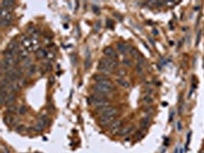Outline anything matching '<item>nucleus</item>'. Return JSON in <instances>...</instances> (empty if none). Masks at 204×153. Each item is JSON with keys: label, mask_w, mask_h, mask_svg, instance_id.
<instances>
[{"label": "nucleus", "mask_w": 204, "mask_h": 153, "mask_svg": "<svg viewBox=\"0 0 204 153\" xmlns=\"http://www.w3.org/2000/svg\"><path fill=\"white\" fill-rule=\"evenodd\" d=\"M93 91H94V93L97 95H106V94H109V93L112 91V88H109V87H106V86H102V85L96 84L95 86L93 87Z\"/></svg>", "instance_id": "nucleus-1"}, {"label": "nucleus", "mask_w": 204, "mask_h": 153, "mask_svg": "<svg viewBox=\"0 0 204 153\" xmlns=\"http://www.w3.org/2000/svg\"><path fill=\"white\" fill-rule=\"evenodd\" d=\"M93 79L95 80V82L99 85H102V86H106V87H109V88H112V84L111 82L109 81L108 78H106L105 76H101V75H96L93 76Z\"/></svg>", "instance_id": "nucleus-2"}, {"label": "nucleus", "mask_w": 204, "mask_h": 153, "mask_svg": "<svg viewBox=\"0 0 204 153\" xmlns=\"http://www.w3.org/2000/svg\"><path fill=\"white\" fill-rule=\"evenodd\" d=\"M0 16H1V20H9L11 21V13L10 11L7 9V8L1 6V14H0Z\"/></svg>", "instance_id": "nucleus-3"}, {"label": "nucleus", "mask_w": 204, "mask_h": 153, "mask_svg": "<svg viewBox=\"0 0 204 153\" xmlns=\"http://www.w3.org/2000/svg\"><path fill=\"white\" fill-rule=\"evenodd\" d=\"M110 129H111V133L115 134L118 133V131L121 130V121H114L110 124Z\"/></svg>", "instance_id": "nucleus-4"}, {"label": "nucleus", "mask_w": 204, "mask_h": 153, "mask_svg": "<svg viewBox=\"0 0 204 153\" xmlns=\"http://www.w3.org/2000/svg\"><path fill=\"white\" fill-rule=\"evenodd\" d=\"M112 122H113L112 118H109V117H107V116H105V115H101L100 120H99V124H100L101 126H103V127L109 126Z\"/></svg>", "instance_id": "nucleus-5"}, {"label": "nucleus", "mask_w": 204, "mask_h": 153, "mask_svg": "<svg viewBox=\"0 0 204 153\" xmlns=\"http://www.w3.org/2000/svg\"><path fill=\"white\" fill-rule=\"evenodd\" d=\"M22 47H20L19 46V44L16 43V42H10L9 44L7 45V48L6 49H8V50H10V51H12V52H14V53H16L18 52L19 53V51H20V49H21Z\"/></svg>", "instance_id": "nucleus-6"}, {"label": "nucleus", "mask_w": 204, "mask_h": 153, "mask_svg": "<svg viewBox=\"0 0 204 153\" xmlns=\"http://www.w3.org/2000/svg\"><path fill=\"white\" fill-rule=\"evenodd\" d=\"M4 121L7 125H9V126H14L15 124H18V121L19 120H16V118L14 116H12L11 114H8L4 117Z\"/></svg>", "instance_id": "nucleus-7"}, {"label": "nucleus", "mask_w": 204, "mask_h": 153, "mask_svg": "<svg viewBox=\"0 0 204 153\" xmlns=\"http://www.w3.org/2000/svg\"><path fill=\"white\" fill-rule=\"evenodd\" d=\"M104 54L106 55V57H111V58H116L117 57V55H116V53L114 52V50L111 48V47H106L105 49H104Z\"/></svg>", "instance_id": "nucleus-8"}, {"label": "nucleus", "mask_w": 204, "mask_h": 153, "mask_svg": "<svg viewBox=\"0 0 204 153\" xmlns=\"http://www.w3.org/2000/svg\"><path fill=\"white\" fill-rule=\"evenodd\" d=\"M14 100H15V97L13 94H8V96L6 97V100H5V105H7V106L12 105Z\"/></svg>", "instance_id": "nucleus-9"}, {"label": "nucleus", "mask_w": 204, "mask_h": 153, "mask_svg": "<svg viewBox=\"0 0 204 153\" xmlns=\"http://www.w3.org/2000/svg\"><path fill=\"white\" fill-rule=\"evenodd\" d=\"M36 55H37L38 58H44V57L47 56V52L45 51V49H41L40 48L39 50L36 51Z\"/></svg>", "instance_id": "nucleus-10"}, {"label": "nucleus", "mask_w": 204, "mask_h": 153, "mask_svg": "<svg viewBox=\"0 0 204 153\" xmlns=\"http://www.w3.org/2000/svg\"><path fill=\"white\" fill-rule=\"evenodd\" d=\"M97 70L98 71H100V72H102V73H104V74H110V72H111V70L109 69V67H107V66H105V65H103V64H100L98 67H97Z\"/></svg>", "instance_id": "nucleus-11"}, {"label": "nucleus", "mask_w": 204, "mask_h": 153, "mask_svg": "<svg viewBox=\"0 0 204 153\" xmlns=\"http://www.w3.org/2000/svg\"><path fill=\"white\" fill-rule=\"evenodd\" d=\"M130 131H131V127H125V128H123V129L121 128V130L118 131L117 134L120 136H126L127 134H129Z\"/></svg>", "instance_id": "nucleus-12"}, {"label": "nucleus", "mask_w": 204, "mask_h": 153, "mask_svg": "<svg viewBox=\"0 0 204 153\" xmlns=\"http://www.w3.org/2000/svg\"><path fill=\"white\" fill-rule=\"evenodd\" d=\"M38 123H40L41 125H43L44 127L46 126V125H48V117H47V115H45V114H42L40 117H39V122Z\"/></svg>", "instance_id": "nucleus-13"}, {"label": "nucleus", "mask_w": 204, "mask_h": 153, "mask_svg": "<svg viewBox=\"0 0 204 153\" xmlns=\"http://www.w3.org/2000/svg\"><path fill=\"white\" fill-rule=\"evenodd\" d=\"M3 55H4V58H14L15 53H14V52H12V51H10V50L6 49V50H4Z\"/></svg>", "instance_id": "nucleus-14"}, {"label": "nucleus", "mask_w": 204, "mask_h": 153, "mask_svg": "<svg viewBox=\"0 0 204 153\" xmlns=\"http://www.w3.org/2000/svg\"><path fill=\"white\" fill-rule=\"evenodd\" d=\"M117 81V83L121 85V86H123V88H129L130 87V84H129V82H127L126 80H124V79H117L116 80Z\"/></svg>", "instance_id": "nucleus-15"}, {"label": "nucleus", "mask_w": 204, "mask_h": 153, "mask_svg": "<svg viewBox=\"0 0 204 153\" xmlns=\"http://www.w3.org/2000/svg\"><path fill=\"white\" fill-rule=\"evenodd\" d=\"M18 107H16L14 104H12V105H9V106H7V112L8 113H13V112H16L18 111Z\"/></svg>", "instance_id": "nucleus-16"}, {"label": "nucleus", "mask_w": 204, "mask_h": 153, "mask_svg": "<svg viewBox=\"0 0 204 153\" xmlns=\"http://www.w3.org/2000/svg\"><path fill=\"white\" fill-rule=\"evenodd\" d=\"M143 101L145 102V103H147V104H151L152 102H153V99H152V97L150 96V95H145L143 97Z\"/></svg>", "instance_id": "nucleus-17"}, {"label": "nucleus", "mask_w": 204, "mask_h": 153, "mask_svg": "<svg viewBox=\"0 0 204 153\" xmlns=\"http://www.w3.org/2000/svg\"><path fill=\"white\" fill-rule=\"evenodd\" d=\"M149 125V117L148 118H143V120L141 121V127L142 129H146V128L148 127Z\"/></svg>", "instance_id": "nucleus-18"}, {"label": "nucleus", "mask_w": 204, "mask_h": 153, "mask_svg": "<svg viewBox=\"0 0 204 153\" xmlns=\"http://www.w3.org/2000/svg\"><path fill=\"white\" fill-rule=\"evenodd\" d=\"M117 49L122 53H126L127 52V47L124 44H122V43H117Z\"/></svg>", "instance_id": "nucleus-19"}, {"label": "nucleus", "mask_w": 204, "mask_h": 153, "mask_svg": "<svg viewBox=\"0 0 204 153\" xmlns=\"http://www.w3.org/2000/svg\"><path fill=\"white\" fill-rule=\"evenodd\" d=\"M13 4H14L13 1H2V2H1V6L7 8V9H8V7H11Z\"/></svg>", "instance_id": "nucleus-20"}, {"label": "nucleus", "mask_w": 204, "mask_h": 153, "mask_svg": "<svg viewBox=\"0 0 204 153\" xmlns=\"http://www.w3.org/2000/svg\"><path fill=\"white\" fill-rule=\"evenodd\" d=\"M10 23H11V21H9V20H1V22H0V26H1L2 28H4V27L9 26Z\"/></svg>", "instance_id": "nucleus-21"}, {"label": "nucleus", "mask_w": 204, "mask_h": 153, "mask_svg": "<svg viewBox=\"0 0 204 153\" xmlns=\"http://www.w3.org/2000/svg\"><path fill=\"white\" fill-rule=\"evenodd\" d=\"M32 66V60L28 57L27 59L24 60V67H31Z\"/></svg>", "instance_id": "nucleus-22"}, {"label": "nucleus", "mask_w": 204, "mask_h": 153, "mask_svg": "<svg viewBox=\"0 0 204 153\" xmlns=\"http://www.w3.org/2000/svg\"><path fill=\"white\" fill-rule=\"evenodd\" d=\"M43 129H44V126H43V125H41L40 123H38L35 127H34V130H35L36 132H41Z\"/></svg>", "instance_id": "nucleus-23"}, {"label": "nucleus", "mask_w": 204, "mask_h": 153, "mask_svg": "<svg viewBox=\"0 0 204 153\" xmlns=\"http://www.w3.org/2000/svg\"><path fill=\"white\" fill-rule=\"evenodd\" d=\"M18 112H19L20 114H25L26 112H27V107H26L25 105L20 106V107H19V109H18Z\"/></svg>", "instance_id": "nucleus-24"}, {"label": "nucleus", "mask_w": 204, "mask_h": 153, "mask_svg": "<svg viewBox=\"0 0 204 153\" xmlns=\"http://www.w3.org/2000/svg\"><path fill=\"white\" fill-rule=\"evenodd\" d=\"M123 63H124L125 65H127V66H131V65H132L131 60H129V59H127V58H125L124 60H123Z\"/></svg>", "instance_id": "nucleus-25"}, {"label": "nucleus", "mask_w": 204, "mask_h": 153, "mask_svg": "<svg viewBox=\"0 0 204 153\" xmlns=\"http://www.w3.org/2000/svg\"><path fill=\"white\" fill-rule=\"evenodd\" d=\"M49 60H52V59H54L55 58V56H54V53H52V52H48L47 53V56H46Z\"/></svg>", "instance_id": "nucleus-26"}, {"label": "nucleus", "mask_w": 204, "mask_h": 153, "mask_svg": "<svg viewBox=\"0 0 204 153\" xmlns=\"http://www.w3.org/2000/svg\"><path fill=\"white\" fill-rule=\"evenodd\" d=\"M34 73H35V66H31L30 69H29V72H28V76H31Z\"/></svg>", "instance_id": "nucleus-27"}, {"label": "nucleus", "mask_w": 204, "mask_h": 153, "mask_svg": "<svg viewBox=\"0 0 204 153\" xmlns=\"http://www.w3.org/2000/svg\"><path fill=\"white\" fill-rule=\"evenodd\" d=\"M117 75L121 76H126V71L125 70H120V71H118V73H117Z\"/></svg>", "instance_id": "nucleus-28"}, {"label": "nucleus", "mask_w": 204, "mask_h": 153, "mask_svg": "<svg viewBox=\"0 0 204 153\" xmlns=\"http://www.w3.org/2000/svg\"><path fill=\"white\" fill-rule=\"evenodd\" d=\"M136 71H137V73L138 74H142L143 73V71H142V67H141V65H137V66H136Z\"/></svg>", "instance_id": "nucleus-29"}, {"label": "nucleus", "mask_w": 204, "mask_h": 153, "mask_svg": "<svg viewBox=\"0 0 204 153\" xmlns=\"http://www.w3.org/2000/svg\"><path fill=\"white\" fill-rule=\"evenodd\" d=\"M177 128H178V132H181V131H182V124H181V122H178V124H177Z\"/></svg>", "instance_id": "nucleus-30"}, {"label": "nucleus", "mask_w": 204, "mask_h": 153, "mask_svg": "<svg viewBox=\"0 0 204 153\" xmlns=\"http://www.w3.org/2000/svg\"><path fill=\"white\" fill-rule=\"evenodd\" d=\"M190 137H191V132H189V134H188V139H187V148H188V145H189V141H190Z\"/></svg>", "instance_id": "nucleus-31"}, {"label": "nucleus", "mask_w": 204, "mask_h": 153, "mask_svg": "<svg viewBox=\"0 0 204 153\" xmlns=\"http://www.w3.org/2000/svg\"><path fill=\"white\" fill-rule=\"evenodd\" d=\"M1 153H9L8 152L6 149H5V147L4 146H2V149H1Z\"/></svg>", "instance_id": "nucleus-32"}, {"label": "nucleus", "mask_w": 204, "mask_h": 153, "mask_svg": "<svg viewBox=\"0 0 204 153\" xmlns=\"http://www.w3.org/2000/svg\"><path fill=\"white\" fill-rule=\"evenodd\" d=\"M145 110H148V111H152L153 108L151 106H145Z\"/></svg>", "instance_id": "nucleus-33"}, {"label": "nucleus", "mask_w": 204, "mask_h": 153, "mask_svg": "<svg viewBox=\"0 0 204 153\" xmlns=\"http://www.w3.org/2000/svg\"><path fill=\"white\" fill-rule=\"evenodd\" d=\"M23 129H24V127H23V126H20V127L16 128V131H18V132H22Z\"/></svg>", "instance_id": "nucleus-34"}, {"label": "nucleus", "mask_w": 204, "mask_h": 153, "mask_svg": "<svg viewBox=\"0 0 204 153\" xmlns=\"http://www.w3.org/2000/svg\"><path fill=\"white\" fill-rule=\"evenodd\" d=\"M199 40H200V31L198 32V36H197V44L199 43Z\"/></svg>", "instance_id": "nucleus-35"}, {"label": "nucleus", "mask_w": 204, "mask_h": 153, "mask_svg": "<svg viewBox=\"0 0 204 153\" xmlns=\"http://www.w3.org/2000/svg\"><path fill=\"white\" fill-rule=\"evenodd\" d=\"M153 34H154V35H157V34H158V32H157L156 30H154V31H153Z\"/></svg>", "instance_id": "nucleus-36"}, {"label": "nucleus", "mask_w": 204, "mask_h": 153, "mask_svg": "<svg viewBox=\"0 0 204 153\" xmlns=\"http://www.w3.org/2000/svg\"><path fill=\"white\" fill-rule=\"evenodd\" d=\"M178 147H177L176 149H175V153H178Z\"/></svg>", "instance_id": "nucleus-37"}, {"label": "nucleus", "mask_w": 204, "mask_h": 153, "mask_svg": "<svg viewBox=\"0 0 204 153\" xmlns=\"http://www.w3.org/2000/svg\"><path fill=\"white\" fill-rule=\"evenodd\" d=\"M162 105H163V106H166V105H167V103H166V102H163Z\"/></svg>", "instance_id": "nucleus-38"}, {"label": "nucleus", "mask_w": 204, "mask_h": 153, "mask_svg": "<svg viewBox=\"0 0 204 153\" xmlns=\"http://www.w3.org/2000/svg\"><path fill=\"white\" fill-rule=\"evenodd\" d=\"M180 153H183V149H181V150H180Z\"/></svg>", "instance_id": "nucleus-39"}, {"label": "nucleus", "mask_w": 204, "mask_h": 153, "mask_svg": "<svg viewBox=\"0 0 204 153\" xmlns=\"http://www.w3.org/2000/svg\"><path fill=\"white\" fill-rule=\"evenodd\" d=\"M201 153H204V150H202V151H201Z\"/></svg>", "instance_id": "nucleus-40"}]
</instances>
